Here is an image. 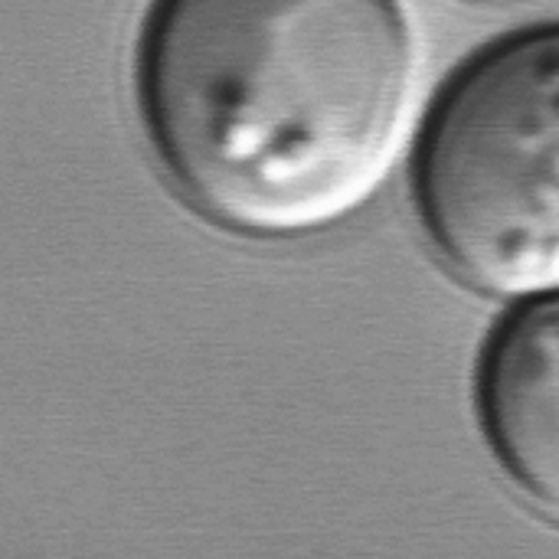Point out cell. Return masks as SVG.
Returning a JSON list of instances; mask_svg holds the SVG:
<instances>
[{
	"mask_svg": "<svg viewBox=\"0 0 559 559\" xmlns=\"http://www.w3.org/2000/svg\"><path fill=\"white\" fill-rule=\"evenodd\" d=\"M478 413L504 475L559 524V292L521 301L495 331Z\"/></svg>",
	"mask_w": 559,
	"mask_h": 559,
	"instance_id": "3",
	"label": "cell"
},
{
	"mask_svg": "<svg viewBox=\"0 0 559 559\" xmlns=\"http://www.w3.org/2000/svg\"><path fill=\"white\" fill-rule=\"evenodd\" d=\"M416 206L475 292H559V26L518 33L452 79L419 138Z\"/></svg>",
	"mask_w": 559,
	"mask_h": 559,
	"instance_id": "2",
	"label": "cell"
},
{
	"mask_svg": "<svg viewBox=\"0 0 559 559\" xmlns=\"http://www.w3.org/2000/svg\"><path fill=\"white\" fill-rule=\"evenodd\" d=\"M138 105L164 177L203 219L308 239L400 167L419 43L400 0H154Z\"/></svg>",
	"mask_w": 559,
	"mask_h": 559,
	"instance_id": "1",
	"label": "cell"
}]
</instances>
